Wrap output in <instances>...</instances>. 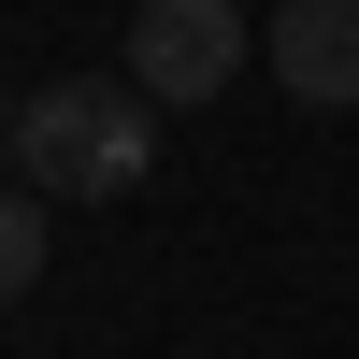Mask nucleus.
<instances>
[{
    "instance_id": "1",
    "label": "nucleus",
    "mask_w": 359,
    "mask_h": 359,
    "mask_svg": "<svg viewBox=\"0 0 359 359\" xmlns=\"http://www.w3.org/2000/svg\"><path fill=\"white\" fill-rule=\"evenodd\" d=\"M15 172L57 201H130L144 172H158V101H144V72H57L15 101Z\"/></svg>"
},
{
    "instance_id": "2",
    "label": "nucleus",
    "mask_w": 359,
    "mask_h": 359,
    "mask_svg": "<svg viewBox=\"0 0 359 359\" xmlns=\"http://www.w3.org/2000/svg\"><path fill=\"white\" fill-rule=\"evenodd\" d=\"M245 57H259L245 43V0H144V15H130V72H144L158 115H201Z\"/></svg>"
},
{
    "instance_id": "3",
    "label": "nucleus",
    "mask_w": 359,
    "mask_h": 359,
    "mask_svg": "<svg viewBox=\"0 0 359 359\" xmlns=\"http://www.w3.org/2000/svg\"><path fill=\"white\" fill-rule=\"evenodd\" d=\"M259 57H273V86H287L302 115H345V101H359V0H273Z\"/></svg>"
},
{
    "instance_id": "4",
    "label": "nucleus",
    "mask_w": 359,
    "mask_h": 359,
    "mask_svg": "<svg viewBox=\"0 0 359 359\" xmlns=\"http://www.w3.org/2000/svg\"><path fill=\"white\" fill-rule=\"evenodd\" d=\"M43 259H57V187H29V172H15V201H0V273L43 287Z\"/></svg>"
}]
</instances>
